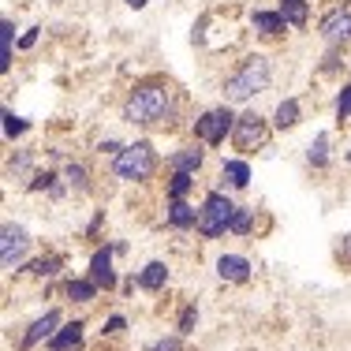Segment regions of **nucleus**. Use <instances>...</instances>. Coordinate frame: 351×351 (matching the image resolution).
<instances>
[{
  "mask_svg": "<svg viewBox=\"0 0 351 351\" xmlns=\"http://www.w3.org/2000/svg\"><path fill=\"white\" fill-rule=\"evenodd\" d=\"M169 224H172V228H198V210H191L183 198H172V206H169Z\"/></svg>",
  "mask_w": 351,
  "mask_h": 351,
  "instance_id": "nucleus-12",
  "label": "nucleus"
},
{
  "mask_svg": "<svg viewBox=\"0 0 351 351\" xmlns=\"http://www.w3.org/2000/svg\"><path fill=\"white\" fill-rule=\"evenodd\" d=\"M27 250H30V232L23 228V224L8 221L4 228H0V262H4V269H15V265L27 258Z\"/></svg>",
  "mask_w": 351,
  "mask_h": 351,
  "instance_id": "nucleus-6",
  "label": "nucleus"
},
{
  "mask_svg": "<svg viewBox=\"0 0 351 351\" xmlns=\"http://www.w3.org/2000/svg\"><path fill=\"white\" fill-rule=\"evenodd\" d=\"M165 280H169V269H165V262H149L146 269L138 273V284L146 291H157V288H165Z\"/></svg>",
  "mask_w": 351,
  "mask_h": 351,
  "instance_id": "nucleus-15",
  "label": "nucleus"
},
{
  "mask_svg": "<svg viewBox=\"0 0 351 351\" xmlns=\"http://www.w3.org/2000/svg\"><path fill=\"white\" fill-rule=\"evenodd\" d=\"M217 273H221V280L243 284V280H250V262L239 254H221L217 258Z\"/></svg>",
  "mask_w": 351,
  "mask_h": 351,
  "instance_id": "nucleus-9",
  "label": "nucleus"
},
{
  "mask_svg": "<svg viewBox=\"0 0 351 351\" xmlns=\"http://www.w3.org/2000/svg\"><path fill=\"white\" fill-rule=\"evenodd\" d=\"M273 123H277L280 131H284V128H295V123H299V101H295V97H288V101L277 105V116H273Z\"/></svg>",
  "mask_w": 351,
  "mask_h": 351,
  "instance_id": "nucleus-17",
  "label": "nucleus"
},
{
  "mask_svg": "<svg viewBox=\"0 0 351 351\" xmlns=\"http://www.w3.org/2000/svg\"><path fill=\"white\" fill-rule=\"evenodd\" d=\"M195 322H198V314L187 306V311H183V317H180V332H191V329H195Z\"/></svg>",
  "mask_w": 351,
  "mask_h": 351,
  "instance_id": "nucleus-32",
  "label": "nucleus"
},
{
  "mask_svg": "<svg viewBox=\"0 0 351 351\" xmlns=\"http://www.w3.org/2000/svg\"><path fill=\"white\" fill-rule=\"evenodd\" d=\"M34 41H38V27H30L27 34H23V41H19V45H23V49H30V45H34Z\"/></svg>",
  "mask_w": 351,
  "mask_h": 351,
  "instance_id": "nucleus-33",
  "label": "nucleus"
},
{
  "mask_svg": "<svg viewBox=\"0 0 351 351\" xmlns=\"http://www.w3.org/2000/svg\"><path fill=\"white\" fill-rule=\"evenodd\" d=\"M322 38L329 41V45L351 41V4H337L332 12L322 15Z\"/></svg>",
  "mask_w": 351,
  "mask_h": 351,
  "instance_id": "nucleus-8",
  "label": "nucleus"
},
{
  "mask_svg": "<svg viewBox=\"0 0 351 351\" xmlns=\"http://www.w3.org/2000/svg\"><path fill=\"white\" fill-rule=\"evenodd\" d=\"M12 41H15V27H12V19H4L0 23V68H12Z\"/></svg>",
  "mask_w": 351,
  "mask_h": 351,
  "instance_id": "nucleus-18",
  "label": "nucleus"
},
{
  "mask_svg": "<svg viewBox=\"0 0 351 351\" xmlns=\"http://www.w3.org/2000/svg\"><path fill=\"white\" fill-rule=\"evenodd\" d=\"M101 149H105V154H120L123 146H120V142H112V138H108V142H101Z\"/></svg>",
  "mask_w": 351,
  "mask_h": 351,
  "instance_id": "nucleus-35",
  "label": "nucleus"
},
{
  "mask_svg": "<svg viewBox=\"0 0 351 351\" xmlns=\"http://www.w3.org/2000/svg\"><path fill=\"white\" fill-rule=\"evenodd\" d=\"M169 86H161V82H146V86H138L135 94L128 97V105H123V120L128 123H157L169 116Z\"/></svg>",
  "mask_w": 351,
  "mask_h": 351,
  "instance_id": "nucleus-2",
  "label": "nucleus"
},
{
  "mask_svg": "<svg viewBox=\"0 0 351 351\" xmlns=\"http://www.w3.org/2000/svg\"><path fill=\"white\" fill-rule=\"evenodd\" d=\"M172 165H176V172H198L202 169V149H180V154L172 157Z\"/></svg>",
  "mask_w": 351,
  "mask_h": 351,
  "instance_id": "nucleus-19",
  "label": "nucleus"
},
{
  "mask_svg": "<svg viewBox=\"0 0 351 351\" xmlns=\"http://www.w3.org/2000/svg\"><path fill=\"white\" fill-rule=\"evenodd\" d=\"M250 23H254V30H262V34H280V30L288 27V19H284L280 12H254Z\"/></svg>",
  "mask_w": 351,
  "mask_h": 351,
  "instance_id": "nucleus-14",
  "label": "nucleus"
},
{
  "mask_svg": "<svg viewBox=\"0 0 351 351\" xmlns=\"http://www.w3.org/2000/svg\"><path fill=\"white\" fill-rule=\"evenodd\" d=\"M265 138H269V128H265V120L258 112H243L236 120V131H232L236 149H243V154H250V149H262Z\"/></svg>",
  "mask_w": 351,
  "mask_h": 351,
  "instance_id": "nucleus-7",
  "label": "nucleus"
},
{
  "mask_svg": "<svg viewBox=\"0 0 351 351\" xmlns=\"http://www.w3.org/2000/svg\"><path fill=\"white\" fill-rule=\"evenodd\" d=\"M68 295L75 299V303H90V299L97 295V284L94 280H71L68 284Z\"/></svg>",
  "mask_w": 351,
  "mask_h": 351,
  "instance_id": "nucleus-21",
  "label": "nucleus"
},
{
  "mask_svg": "<svg viewBox=\"0 0 351 351\" xmlns=\"http://www.w3.org/2000/svg\"><path fill=\"white\" fill-rule=\"evenodd\" d=\"M337 258H340L344 265H351V232H348V236H340V243H337Z\"/></svg>",
  "mask_w": 351,
  "mask_h": 351,
  "instance_id": "nucleus-29",
  "label": "nucleus"
},
{
  "mask_svg": "<svg viewBox=\"0 0 351 351\" xmlns=\"http://www.w3.org/2000/svg\"><path fill=\"white\" fill-rule=\"evenodd\" d=\"M68 183L71 187H79V191H86V169H82V165H68Z\"/></svg>",
  "mask_w": 351,
  "mask_h": 351,
  "instance_id": "nucleus-27",
  "label": "nucleus"
},
{
  "mask_svg": "<svg viewBox=\"0 0 351 351\" xmlns=\"http://www.w3.org/2000/svg\"><path fill=\"white\" fill-rule=\"evenodd\" d=\"M123 4H128V8H135V12H138V8H146L149 0H123Z\"/></svg>",
  "mask_w": 351,
  "mask_h": 351,
  "instance_id": "nucleus-36",
  "label": "nucleus"
},
{
  "mask_svg": "<svg viewBox=\"0 0 351 351\" xmlns=\"http://www.w3.org/2000/svg\"><path fill=\"white\" fill-rule=\"evenodd\" d=\"M90 280L97 288H112L116 284V273H112V250H97L94 262H90Z\"/></svg>",
  "mask_w": 351,
  "mask_h": 351,
  "instance_id": "nucleus-10",
  "label": "nucleus"
},
{
  "mask_svg": "<svg viewBox=\"0 0 351 351\" xmlns=\"http://www.w3.org/2000/svg\"><path fill=\"white\" fill-rule=\"evenodd\" d=\"M56 325H60V314H56V311H49L45 317H38V322L27 329V337H23V348H34L38 340L53 337V329H56Z\"/></svg>",
  "mask_w": 351,
  "mask_h": 351,
  "instance_id": "nucleus-11",
  "label": "nucleus"
},
{
  "mask_svg": "<svg viewBox=\"0 0 351 351\" xmlns=\"http://www.w3.org/2000/svg\"><path fill=\"white\" fill-rule=\"evenodd\" d=\"M53 180H56L53 172H38L34 180H30V191H41V187H53Z\"/></svg>",
  "mask_w": 351,
  "mask_h": 351,
  "instance_id": "nucleus-30",
  "label": "nucleus"
},
{
  "mask_svg": "<svg viewBox=\"0 0 351 351\" xmlns=\"http://www.w3.org/2000/svg\"><path fill=\"white\" fill-rule=\"evenodd\" d=\"M250 213L254 210H243V206L236 210V217H232V232H236V236H247L250 232Z\"/></svg>",
  "mask_w": 351,
  "mask_h": 351,
  "instance_id": "nucleus-24",
  "label": "nucleus"
},
{
  "mask_svg": "<svg viewBox=\"0 0 351 351\" xmlns=\"http://www.w3.org/2000/svg\"><path fill=\"white\" fill-rule=\"evenodd\" d=\"M280 15L291 27H303V23L311 19V8H306V0H280Z\"/></svg>",
  "mask_w": 351,
  "mask_h": 351,
  "instance_id": "nucleus-16",
  "label": "nucleus"
},
{
  "mask_svg": "<svg viewBox=\"0 0 351 351\" xmlns=\"http://www.w3.org/2000/svg\"><path fill=\"white\" fill-rule=\"evenodd\" d=\"M337 120L340 123L351 120V86H344V90H340V97H337Z\"/></svg>",
  "mask_w": 351,
  "mask_h": 351,
  "instance_id": "nucleus-25",
  "label": "nucleus"
},
{
  "mask_svg": "<svg viewBox=\"0 0 351 351\" xmlns=\"http://www.w3.org/2000/svg\"><path fill=\"white\" fill-rule=\"evenodd\" d=\"M56 265H60L56 258H41V262H34V273H38V277H53Z\"/></svg>",
  "mask_w": 351,
  "mask_h": 351,
  "instance_id": "nucleus-28",
  "label": "nucleus"
},
{
  "mask_svg": "<svg viewBox=\"0 0 351 351\" xmlns=\"http://www.w3.org/2000/svg\"><path fill=\"white\" fill-rule=\"evenodd\" d=\"M236 210L239 206H232L221 191H213V195L202 202V210H198V232L210 236V239L221 236V232H232V217H236Z\"/></svg>",
  "mask_w": 351,
  "mask_h": 351,
  "instance_id": "nucleus-4",
  "label": "nucleus"
},
{
  "mask_svg": "<svg viewBox=\"0 0 351 351\" xmlns=\"http://www.w3.org/2000/svg\"><path fill=\"white\" fill-rule=\"evenodd\" d=\"M191 191V172H176L172 176V198H183Z\"/></svg>",
  "mask_w": 351,
  "mask_h": 351,
  "instance_id": "nucleus-26",
  "label": "nucleus"
},
{
  "mask_svg": "<svg viewBox=\"0 0 351 351\" xmlns=\"http://www.w3.org/2000/svg\"><path fill=\"white\" fill-rule=\"evenodd\" d=\"M269 86V60L262 53H250L236 71L224 79V101H247Z\"/></svg>",
  "mask_w": 351,
  "mask_h": 351,
  "instance_id": "nucleus-1",
  "label": "nucleus"
},
{
  "mask_svg": "<svg viewBox=\"0 0 351 351\" xmlns=\"http://www.w3.org/2000/svg\"><path fill=\"white\" fill-rule=\"evenodd\" d=\"M224 180L232 187H247L250 183V165L247 161H224Z\"/></svg>",
  "mask_w": 351,
  "mask_h": 351,
  "instance_id": "nucleus-20",
  "label": "nucleus"
},
{
  "mask_svg": "<svg viewBox=\"0 0 351 351\" xmlns=\"http://www.w3.org/2000/svg\"><path fill=\"white\" fill-rule=\"evenodd\" d=\"M232 131H236V116H232L224 105L221 108H210L202 120H195V135L202 138V142H210V146H221Z\"/></svg>",
  "mask_w": 351,
  "mask_h": 351,
  "instance_id": "nucleus-5",
  "label": "nucleus"
},
{
  "mask_svg": "<svg viewBox=\"0 0 351 351\" xmlns=\"http://www.w3.org/2000/svg\"><path fill=\"white\" fill-rule=\"evenodd\" d=\"M157 169V154L149 142H135V146H123L120 154H116L112 161V172L120 176V180H131V183H142L149 180Z\"/></svg>",
  "mask_w": 351,
  "mask_h": 351,
  "instance_id": "nucleus-3",
  "label": "nucleus"
},
{
  "mask_svg": "<svg viewBox=\"0 0 351 351\" xmlns=\"http://www.w3.org/2000/svg\"><path fill=\"white\" fill-rule=\"evenodd\" d=\"M123 329V317L116 314V317H108V325H105V332H120Z\"/></svg>",
  "mask_w": 351,
  "mask_h": 351,
  "instance_id": "nucleus-34",
  "label": "nucleus"
},
{
  "mask_svg": "<svg viewBox=\"0 0 351 351\" xmlns=\"http://www.w3.org/2000/svg\"><path fill=\"white\" fill-rule=\"evenodd\" d=\"M23 131H27V120H23V116H15L12 108H4V135L8 138H19Z\"/></svg>",
  "mask_w": 351,
  "mask_h": 351,
  "instance_id": "nucleus-23",
  "label": "nucleus"
},
{
  "mask_svg": "<svg viewBox=\"0 0 351 351\" xmlns=\"http://www.w3.org/2000/svg\"><path fill=\"white\" fill-rule=\"evenodd\" d=\"M306 157H311V165H317L322 169L325 161H329V135H317L311 142V149H306Z\"/></svg>",
  "mask_w": 351,
  "mask_h": 351,
  "instance_id": "nucleus-22",
  "label": "nucleus"
},
{
  "mask_svg": "<svg viewBox=\"0 0 351 351\" xmlns=\"http://www.w3.org/2000/svg\"><path fill=\"white\" fill-rule=\"evenodd\" d=\"M149 351H183V344H180L176 337H165V340H157V344L149 348Z\"/></svg>",
  "mask_w": 351,
  "mask_h": 351,
  "instance_id": "nucleus-31",
  "label": "nucleus"
},
{
  "mask_svg": "<svg viewBox=\"0 0 351 351\" xmlns=\"http://www.w3.org/2000/svg\"><path fill=\"white\" fill-rule=\"evenodd\" d=\"M79 340H82V322H71V325H64V329L49 340V351H68V348L79 344Z\"/></svg>",
  "mask_w": 351,
  "mask_h": 351,
  "instance_id": "nucleus-13",
  "label": "nucleus"
}]
</instances>
